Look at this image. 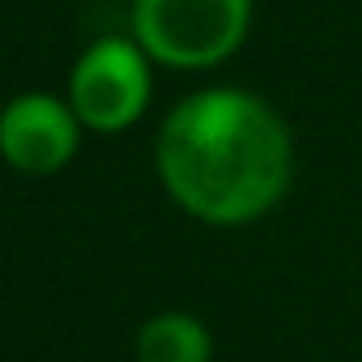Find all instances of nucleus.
<instances>
[{
    "instance_id": "1",
    "label": "nucleus",
    "mask_w": 362,
    "mask_h": 362,
    "mask_svg": "<svg viewBox=\"0 0 362 362\" xmlns=\"http://www.w3.org/2000/svg\"><path fill=\"white\" fill-rule=\"evenodd\" d=\"M153 166L170 201L197 222L247 226L290 192L294 136L269 98L209 86L166 111Z\"/></svg>"
},
{
    "instance_id": "2",
    "label": "nucleus",
    "mask_w": 362,
    "mask_h": 362,
    "mask_svg": "<svg viewBox=\"0 0 362 362\" xmlns=\"http://www.w3.org/2000/svg\"><path fill=\"white\" fill-rule=\"evenodd\" d=\"M252 30V0H132V39L153 64L214 69Z\"/></svg>"
},
{
    "instance_id": "3",
    "label": "nucleus",
    "mask_w": 362,
    "mask_h": 362,
    "mask_svg": "<svg viewBox=\"0 0 362 362\" xmlns=\"http://www.w3.org/2000/svg\"><path fill=\"white\" fill-rule=\"evenodd\" d=\"M153 94V60L132 35L94 39L69 73V107L90 132L132 128Z\"/></svg>"
},
{
    "instance_id": "4",
    "label": "nucleus",
    "mask_w": 362,
    "mask_h": 362,
    "mask_svg": "<svg viewBox=\"0 0 362 362\" xmlns=\"http://www.w3.org/2000/svg\"><path fill=\"white\" fill-rule=\"evenodd\" d=\"M81 145V119L73 115L69 98L47 90H26L0 111V158L26 175H52L69 166Z\"/></svg>"
},
{
    "instance_id": "5",
    "label": "nucleus",
    "mask_w": 362,
    "mask_h": 362,
    "mask_svg": "<svg viewBox=\"0 0 362 362\" xmlns=\"http://www.w3.org/2000/svg\"><path fill=\"white\" fill-rule=\"evenodd\" d=\"M214 337L188 311H162L136 332V362H209Z\"/></svg>"
}]
</instances>
